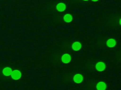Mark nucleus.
I'll use <instances>...</instances> for the list:
<instances>
[{
	"instance_id": "1",
	"label": "nucleus",
	"mask_w": 121,
	"mask_h": 90,
	"mask_svg": "<svg viewBox=\"0 0 121 90\" xmlns=\"http://www.w3.org/2000/svg\"><path fill=\"white\" fill-rule=\"evenodd\" d=\"M22 75L21 72L17 70H15L12 71L11 75V77L14 80H17L20 79L22 77Z\"/></svg>"
},
{
	"instance_id": "2",
	"label": "nucleus",
	"mask_w": 121,
	"mask_h": 90,
	"mask_svg": "<svg viewBox=\"0 0 121 90\" xmlns=\"http://www.w3.org/2000/svg\"><path fill=\"white\" fill-rule=\"evenodd\" d=\"M106 65L103 62H99L95 65V68L97 71H102L105 69Z\"/></svg>"
},
{
	"instance_id": "3",
	"label": "nucleus",
	"mask_w": 121,
	"mask_h": 90,
	"mask_svg": "<svg viewBox=\"0 0 121 90\" xmlns=\"http://www.w3.org/2000/svg\"><path fill=\"white\" fill-rule=\"evenodd\" d=\"M61 60V61L63 63L67 64L70 63L71 60V56L69 54L65 53L62 56Z\"/></svg>"
},
{
	"instance_id": "4",
	"label": "nucleus",
	"mask_w": 121,
	"mask_h": 90,
	"mask_svg": "<svg viewBox=\"0 0 121 90\" xmlns=\"http://www.w3.org/2000/svg\"><path fill=\"white\" fill-rule=\"evenodd\" d=\"M83 76L80 74H78L75 75L73 77V80L74 82L77 83H81L83 81Z\"/></svg>"
},
{
	"instance_id": "5",
	"label": "nucleus",
	"mask_w": 121,
	"mask_h": 90,
	"mask_svg": "<svg viewBox=\"0 0 121 90\" xmlns=\"http://www.w3.org/2000/svg\"><path fill=\"white\" fill-rule=\"evenodd\" d=\"M56 10L60 12H63L65 10L66 5L64 3H59L56 6Z\"/></svg>"
},
{
	"instance_id": "6",
	"label": "nucleus",
	"mask_w": 121,
	"mask_h": 90,
	"mask_svg": "<svg viewBox=\"0 0 121 90\" xmlns=\"http://www.w3.org/2000/svg\"><path fill=\"white\" fill-rule=\"evenodd\" d=\"M82 47L81 43L78 41H75L73 44L72 48L73 50L75 51H78L80 50Z\"/></svg>"
},
{
	"instance_id": "7",
	"label": "nucleus",
	"mask_w": 121,
	"mask_h": 90,
	"mask_svg": "<svg viewBox=\"0 0 121 90\" xmlns=\"http://www.w3.org/2000/svg\"><path fill=\"white\" fill-rule=\"evenodd\" d=\"M107 85L103 82H100L98 83L96 86L97 89L98 90H105L107 88Z\"/></svg>"
},
{
	"instance_id": "8",
	"label": "nucleus",
	"mask_w": 121,
	"mask_h": 90,
	"mask_svg": "<svg viewBox=\"0 0 121 90\" xmlns=\"http://www.w3.org/2000/svg\"><path fill=\"white\" fill-rule=\"evenodd\" d=\"M12 71V69L10 68L7 67L3 69L2 73L5 76H9L11 75Z\"/></svg>"
},
{
	"instance_id": "9",
	"label": "nucleus",
	"mask_w": 121,
	"mask_h": 90,
	"mask_svg": "<svg viewBox=\"0 0 121 90\" xmlns=\"http://www.w3.org/2000/svg\"><path fill=\"white\" fill-rule=\"evenodd\" d=\"M117 44V41L112 38L109 39L107 42V45L109 48L114 47Z\"/></svg>"
},
{
	"instance_id": "10",
	"label": "nucleus",
	"mask_w": 121,
	"mask_h": 90,
	"mask_svg": "<svg viewBox=\"0 0 121 90\" xmlns=\"http://www.w3.org/2000/svg\"><path fill=\"white\" fill-rule=\"evenodd\" d=\"M73 19V17L71 14H66L64 16V20L67 23H69L72 22Z\"/></svg>"
},
{
	"instance_id": "11",
	"label": "nucleus",
	"mask_w": 121,
	"mask_h": 90,
	"mask_svg": "<svg viewBox=\"0 0 121 90\" xmlns=\"http://www.w3.org/2000/svg\"><path fill=\"white\" fill-rule=\"evenodd\" d=\"M91 0L93 1V2H97V1H98L99 0Z\"/></svg>"
},
{
	"instance_id": "12",
	"label": "nucleus",
	"mask_w": 121,
	"mask_h": 90,
	"mask_svg": "<svg viewBox=\"0 0 121 90\" xmlns=\"http://www.w3.org/2000/svg\"><path fill=\"white\" fill-rule=\"evenodd\" d=\"M83 0L84 1H87L89 0Z\"/></svg>"
}]
</instances>
